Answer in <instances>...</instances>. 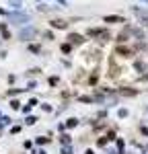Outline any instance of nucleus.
Returning a JSON list of instances; mask_svg holds the SVG:
<instances>
[{"instance_id": "f8f14e48", "label": "nucleus", "mask_w": 148, "mask_h": 154, "mask_svg": "<svg viewBox=\"0 0 148 154\" xmlns=\"http://www.w3.org/2000/svg\"><path fill=\"white\" fill-rule=\"evenodd\" d=\"M11 4H14V6H19V4H21V0H11Z\"/></svg>"}, {"instance_id": "f257e3e1", "label": "nucleus", "mask_w": 148, "mask_h": 154, "mask_svg": "<svg viewBox=\"0 0 148 154\" xmlns=\"http://www.w3.org/2000/svg\"><path fill=\"white\" fill-rule=\"evenodd\" d=\"M8 19H11L12 23H29V17H27V14H23V12H11V14H8Z\"/></svg>"}, {"instance_id": "6e6552de", "label": "nucleus", "mask_w": 148, "mask_h": 154, "mask_svg": "<svg viewBox=\"0 0 148 154\" xmlns=\"http://www.w3.org/2000/svg\"><path fill=\"white\" fill-rule=\"evenodd\" d=\"M54 27H56V29H66V27H68V23H64V21H54Z\"/></svg>"}, {"instance_id": "39448f33", "label": "nucleus", "mask_w": 148, "mask_h": 154, "mask_svg": "<svg viewBox=\"0 0 148 154\" xmlns=\"http://www.w3.org/2000/svg\"><path fill=\"white\" fill-rule=\"evenodd\" d=\"M105 23H123V17H105Z\"/></svg>"}, {"instance_id": "7ed1b4c3", "label": "nucleus", "mask_w": 148, "mask_h": 154, "mask_svg": "<svg viewBox=\"0 0 148 154\" xmlns=\"http://www.w3.org/2000/svg\"><path fill=\"white\" fill-rule=\"evenodd\" d=\"M68 39H70V43H82V41H85V37L78 35V33H70Z\"/></svg>"}, {"instance_id": "9b49d317", "label": "nucleus", "mask_w": 148, "mask_h": 154, "mask_svg": "<svg viewBox=\"0 0 148 154\" xmlns=\"http://www.w3.org/2000/svg\"><path fill=\"white\" fill-rule=\"evenodd\" d=\"M19 105H21L19 101H12V103H11V107H12V109H19Z\"/></svg>"}, {"instance_id": "20e7f679", "label": "nucleus", "mask_w": 148, "mask_h": 154, "mask_svg": "<svg viewBox=\"0 0 148 154\" xmlns=\"http://www.w3.org/2000/svg\"><path fill=\"white\" fill-rule=\"evenodd\" d=\"M0 33H2V39H11V31L4 23H0Z\"/></svg>"}, {"instance_id": "ddd939ff", "label": "nucleus", "mask_w": 148, "mask_h": 154, "mask_svg": "<svg viewBox=\"0 0 148 154\" xmlns=\"http://www.w3.org/2000/svg\"><path fill=\"white\" fill-rule=\"evenodd\" d=\"M142 134H144V136H148V128H142Z\"/></svg>"}, {"instance_id": "0eeeda50", "label": "nucleus", "mask_w": 148, "mask_h": 154, "mask_svg": "<svg viewBox=\"0 0 148 154\" xmlns=\"http://www.w3.org/2000/svg\"><path fill=\"white\" fill-rule=\"evenodd\" d=\"M119 93H122V95H125V97H134V95H136L134 88H122Z\"/></svg>"}, {"instance_id": "f03ea898", "label": "nucleus", "mask_w": 148, "mask_h": 154, "mask_svg": "<svg viewBox=\"0 0 148 154\" xmlns=\"http://www.w3.org/2000/svg\"><path fill=\"white\" fill-rule=\"evenodd\" d=\"M35 29H33V27H25L23 31H21V33H19V37H21V39H23V41H29V39H31V37H35Z\"/></svg>"}, {"instance_id": "9d476101", "label": "nucleus", "mask_w": 148, "mask_h": 154, "mask_svg": "<svg viewBox=\"0 0 148 154\" xmlns=\"http://www.w3.org/2000/svg\"><path fill=\"white\" fill-rule=\"evenodd\" d=\"M62 51H70V43H64L62 45Z\"/></svg>"}, {"instance_id": "4468645a", "label": "nucleus", "mask_w": 148, "mask_h": 154, "mask_svg": "<svg viewBox=\"0 0 148 154\" xmlns=\"http://www.w3.org/2000/svg\"><path fill=\"white\" fill-rule=\"evenodd\" d=\"M140 2H148V0H140Z\"/></svg>"}, {"instance_id": "423d86ee", "label": "nucleus", "mask_w": 148, "mask_h": 154, "mask_svg": "<svg viewBox=\"0 0 148 154\" xmlns=\"http://www.w3.org/2000/svg\"><path fill=\"white\" fill-rule=\"evenodd\" d=\"M117 54H119V56H132V49H128V48H117Z\"/></svg>"}, {"instance_id": "1a4fd4ad", "label": "nucleus", "mask_w": 148, "mask_h": 154, "mask_svg": "<svg viewBox=\"0 0 148 154\" xmlns=\"http://www.w3.org/2000/svg\"><path fill=\"white\" fill-rule=\"evenodd\" d=\"M76 123H78V121H76V119H68V123H66V125H68V128H74V125H76Z\"/></svg>"}]
</instances>
